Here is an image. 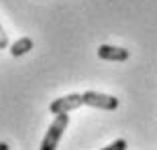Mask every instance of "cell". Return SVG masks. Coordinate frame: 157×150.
Instances as JSON below:
<instances>
[{
    "label": "cell",
    "mask_w": 157,
    "mask_h": 150,
    "mask_svg": "<svg viewBox=\"0 0 157 150\" xmlns=\"http://www.w3.org/2000/svg\"><path fill=\"white\" fill-rule=\"evenodd\" d=\"M124 148H127V140H122V138H118L114 142H110L108 146H104V150H124Z\"/></svg>",
    "instance_id": "cell-6"
},
{
    "label": "cell",
    "mask_w": 157,
    "mask_h": 150,
    "mask_svg": "<svg viewBox=\"0 0 157 150\" xmlns=\"http://www.w3.org/2000/svg\"><path fill=\"white\" fill-rule=\"evenodd\" d=\"M31 49H33V39L23 37V39L14 41V43L10 45V55L12 57H23V55H27Z\"/></svg>",
    "instance_id": "cell-5"
},
{
    "label": "cell",
    "mask_w": 157,
    "mask_h": 150,
    "mask_svg": "<svg viewBox=\"0 0 157 150\" xmlns=\"http://www.w3.org/2000/svg\"><path fill=\"white\" fill-rule=\"evenodd\" d=\"M67 124H70V114H57L55 116V120L51 122L45 138L41 140L39 148L41 150H55L57 148V144H59V140H61V136H63Z\"/></svg>",
    "instance_id": "cell-1"
},
{
    "label": "cell",
    "mask_w": 157,
    "mask_h": 150,
    "mask_svg": "<svg viewBox=\"0 0 157 150\" xmlns=\"http://www.w3.org/2000/svg\"><path fill=\"white\" fill-rule=\"evenodd\" d=\"M98 57L104 61H127L131 57V53L122 47H114V45H100L98 47Z\"/></svg>",
    "instance_id": "cell-4"
},
{
    "label": "cell",
    "mask_w": 157,
    "mask_h": 150,
    "mask_svg": "<svg viewBox=\"0 0 157 150\" xmlns=\"http://www.w3.org/2000/svg\"><path fill=\"white\" fill-rule=\"evenodd\" d=\"M6 47H8V37H6L4 29L0 27V49H6Z\"/></svg>",
    "instance_id": "cell-7"
},
{
    "label": "cell",
    "mask_w": 157,
    "mask_h": 150,
    "mask_svg": "<svg viewBox=\"0 0 157 150\" xmlns=\"http://www.w3.org/2000/svg\"><path fill=\"white\" fill-rule=\"evenodd\" d=\"M0 150H8V144H4V142H0Z\"/></svg>",
    "instance_id": "cell-8"
},
{
    "label": "cell",
    "mask_w": 157,
    "mask_h": 150,
    "mask_svg": "<svg viewBox=\"0 0 157 150\" xmlns=\"http://www.w3.org/2000/svg\"><path fill=\"white\" fill-rule=\"evenodd\" d=\"M80 105H84V98L82 93H67L63 98H57L49 104V112L51 114H70L71 110H78Z\"/></svg>",
    "instance_id": "cell-3"
},
{
    "label": "cell",
    "mask_w": 157,
    "mask_h": 150,
    "mask_svg": "<svg viewBox=\"0 0 157 150\" xmlns=\"http://www.w3.org/2000/svg\"><path fill=\"white\" fill-rule=\"evenodd\" d=\"M82 98H84V105H90V108H98V110H106V112H112L118 108V98L108 95V93L84 91Z\"/></svg>",
    "instance_id": "cell-2"
}]
</instances>
